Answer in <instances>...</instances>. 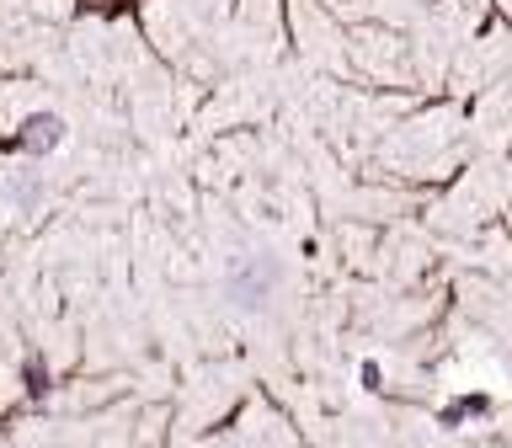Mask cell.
I'll list each match as a JSON object with an SVG mask.
<instances>
[{"mask_svg": "<svg viewBox=\"0 0 512 448\" xmlns=\"http://www.w3.org/2000/svg\"><path fill=\"white\" fill-rule=\"evenodd\" d=\"M59 139H64V118H54V112H32V118L22 123V134H11V150H22V155H48Z\"/></svg>", "mask_w": 512, "mask_h": 448, "instance_id": "obj_2", "label": "cell"}, {"mask_svg": "<svg viewBox=\"0 0 512 448\" xmlns=\"http://www.w3.org/2000/svg\"><path fill=\"white\" fill-rule=\"evenodd\" d=\"M278 262L272 256H246L235 272H230V294H235V304H246V310H262V304L272 299V288H278Z\"/></svg>", "mask_w": 512, "mask_h": 448, "instance_id": "obj_1", "label": "cell"}]
</instances>
